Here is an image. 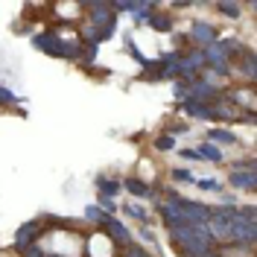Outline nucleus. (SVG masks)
<instances>
[{
  "label": "nucleus",
  "mask_w": 257,
  "mask_h": 257,
  "mask_svg": "<svg viewBox=\"0 0 257 257\" xmlns=\"http://www.w3.org/2000/svg\"><path fill=\"white\" fill-rule=\"evenodd\" d=\"M254 234H257V222H254V208L248 205V208H237L234 213V222H231V240L237 242H245V245H251L254 242Z\"/></svg>",
  "instance_id": "nucleus-1"
},
{
  "label": "nucleus",
  "mask_w": 257,
  "mask_h": 257,
  "mask_svg": "<svg viewBox=\"0 0 257 257\" xmlns=\"http://www.w3.org/2000/svg\"><path fill=\"white\" fill-rule=\"evenodd\" d=\"M234 213L237 208H219V210H210V219H208V231L210 240H228L231 234V222H234Z\"/></svg>",
  "instance_id": "nucleus-2"
},
{
  "label": "nucleus",
  "mask_w": 257,
  "mask_h": 257,
  "mask_svg": "<svg viewBox=\"0 0 257 257\" xmlns=\"http://www.w3.org/2000/svg\"><path fill=\"white\" fill-rule=\"evenodd\" d=\"M178 208H181V213H184L187 225H199V228H205V225H208L210 208L199 205V202H184V199H178Z\"/></svg>",
  "instance_id": "nucleus-3"
},
{
  "label": "nucleus",
  "mask_w": 257,
  "mask_h": 257,
  "mask_svg": "<svg viewBox=\"0 0 257 257\" xmlns=\"http://www.w3.org/2000/svg\"><path fill=\"white\" fill-rule=\"evenodd\" d=\"M234 44H237V41H222V44H208V59L213 62V67H216L219 73H225V70H228V53L234 50Z\"/></svg>",
  "instance_id": "nucleus-4"
},
{
  "label": "nucleus",
  "mask_w": 257,
  "mask_h": 257,
  "mask_svg": "<svg viewBox=\"0 0 257 257\" xmlns=\"http://www.w3.org/2000/svg\"><path fill=\"white\" fill-rule=\"evenodd\" d=\"M231 184H234L237 190H254L257 187L254 164H245L242 170H234V173H231Z\"/></svg>",
  "instance_id": "nucleus-5"
},
{
  "label": "nucleus",
  "mask_w": 257,
  "mask_h": 257,
  "mask_svg": "<svg viewBox=\"0 0 257 257\" xmlns=\"http://www.w3.org/2000/svg\"><path fill=\"white\" fill-rule=\"evenodd\" d=\"M161 216H164L167 222L173 225V228H184V225H187V219H184V213H181V208H178V196H176V199H170V202H164V205H161Z\"/></svg>",
  "instance_id": "nucleus-6"
},
{
  "label": "nucleus",
  "mask_w": 257,
  "mask_h": 257,
  "mask_svg": "<svg viewBox=\"0 0 257 257\" xmlns=\"http://www.w3.org/2000/svg\"><path fill=\"white\" fill-rule=\"evenodd\" d=\"M193 38L199 41V44H213V27H208V24H193Z\"/></svg>",
  "instance_id": "nucleus-7"
},
{
  "label": "nucleus",
  "mask_w": 257,
  "mask_h": 257,
  "mask_svg": "<svg viewBox=\"0 0 257 257\" xmlns=\"http://www.w3.org/2000/svg\"><path fill=\"white\" fill-rule=\"evenodd\" d=\"M35 234H38V228L35 225H24L21 231H18V237H15V242H18V248H24V245H30L32 240H35Z\"/></svg>",
  "instance_id": "nucleus-8"
},
{
  "label": "nucleus",
  "mask_w": 257,
  "mask_h": 257,
  "mask_svg": "<svg viewBox=\"0 0 257 257\" xmlns=\"http://www.w3.org/2000/svg\"><path fill=\"white\" fill-rule=\"evenodd\" d=\"M105 225H108V231H111L114 240H120L123 245H128V231H126V225H120L117 219H105Z\"/></svg>",
  "instance_id": "nucleus-9"
},
{
  "label": "nucleus",
  "mask_w": 257,
  "mask_h": 257,
  "mask_svg": "<svg viewBox=\"0 0 257 257\" xmlns=\"http://www.w3.org/2000/svg\"><path fill=\"white\" fill-rule=\"evenodd\" d=\"M213 96V91H210V85H205V82H196L190 88V99L193 102H199V99H210Z\"/></svg>",
  "instance_id": "nucleus-10"
},
{
  "label": "nucleus",
  "mask_w": 257,
  "mask_h": 257,
  "mask_svg": "<svg viewBox=\"0 0 257 257\" xmlns=\"http://www.w3.org/2000/svg\"><path fill=\"white\" fill-rule=\"evenodd\" d=\"M184 108H187V114H193V117H210V108L205 105V102H193V99H187Z\"/></svg>",
  "instance_id": "nucleus-11"
},
{
  "label": "nucleus",
  "mask_w": 257,
  "mask_h": 257,
  "mask_svg": "<svg viewBox=\"0 0 257 257\" xmlns=\"http://www.w3.org/2000/svg\"><path fill=\"white\" fill-rule=\"evenodd\" d=\"M210 141H219V144H234L237 138L231 135V132H225V128H210V135H208Z\"/></svg>",
  "instance_id": "nucleus-12"
},
{
  "label": "nucleus",
  "mask_w": 257,
  "mask_h": 257,
  "mask_svg": "<svg viewBox=\"0 0 257 257\" xmlns=\"http://www.w3.org/2000/svg\"><path fill=\"white\" fill-rule=\"evenodd\" d=\"M196 155H202V158H208V161H222V152H219L213 144H205L199 152H196Z\"/></svg>",
  "instance_id": "nucleus-13"
},
{
  "label": "nucleus",
  "mask_w": 257,
  "mask_h": 257,
  "mask_svg": "<svg viewBox=\"0 0 257 257\" xmlns=\"http://www.w3.org/2000/svg\"><path fill=\"white\" fill-rule=\"evenodd\" d=\"M126 187H128V193H135V196H149V187H146L144 181H138V178H128Z\"/></svg>",
  "instance_id": "nucleus-14"
},
{
  "label": "nucleus",
  "mask_w": 257,
  "mask_h": 257,
  "mask_svg": "<svg viewBox=\"0 0 257 257\" xmlns=\"http://www.w3.org/2000/svg\"><path fill=\"white\" fill-rule=\"evenodd\" d=\"M99 190L105 193V196H111V193L120 190V184H117V181H99Z\"/></svg>",
  "instance_id": "nucleus-15"
},
{
  "label": "nucleus",
  "mask_w": 257,
  "mask_h": 257,
  "mask_svg": "<svg viewBox=\"0 0 257 257\" xmlns=\"http://www.w3.org/2000/svg\"><path fill=\"white\" fill-rule=\"evenodd\" d=\"M199 187H202V190H219V181H216V178H202Z\"/></svg>",
  "instance_id": "nucleus-16"
},
{
  "label": "nucleus",
  "mask_w": 257,
  "mask_h": 257,
  "mask_svg": "<svg viewBox=\"0 0 257 257\" xmlns=\"http://www.w3.org/2000/svg\"><path fill=\"white\" fill-rule=\"evenodd\" d=\"M219 9H222L225 15H231V18L240 15V6H234V3H219Z\"/></svg>",
  "instance_id": "nucleus-17"
},
{
  "label": "nucleus",
  "mask_w": 257,
  "mask_h": 257,
  "mask_svg": "<svg viewBox=\"0 0 257 257\" xmlns=\"http://www.w3.org/2000/svg\"><path fill=\"white\" fill-rule=\"evenodd\" d=\"M158 149H173V146H176V141H173V138H170V135H164V138H158Z\"/></svg>",
  "instance_id": "nucleus-18"
},
{
  "label": "nucleus",
  "mask_w": 257,
  "mask_h": 257,
  "mask_svg": "<svg viewBox=\"0 0 257 257\" xmlns=\"http://www.w3.org/2000/svg\"><path fill=\"white\" fill-rule=\"evenodd\" d=\"M126 257H149L144 248H138V245H126Z\"/></svg>",
  "instance_id": "nucleus-19"
},
{
  "label": "nucleus",
  "mask_w": 257,
  "mask_h": 257,
  "mask_svg": "<svg viewBox=\"0 0 257 257\" xmlns=\"http://www.w3.org/2000/svg\"><path fill=\"white\" fill-rule=\"evenodd\" d=\"M242 73H245V76H254V73H257V70H254V59H251V56H248L245 64H242Z\"/></svg>",
  "instance_id": "nucleus-20"
},
{
  "label": "nucleus",
  "mask_w": 257,
  "mask_h": 257,
  "mask_svg": "<svg viewBox=\"0 0 257 257\" xmlns=\"http://www.w3.org/2000/svg\"><path fill=\"white\" fill-rule=\"evenodd\" d=\"M128 213H132V216H135V219H146V210H141V208H138V205H128Z\"/></svg>",
  "instance_id": "nucleus-21"
},
{
  "label": "nucleus",
  "mask_w": 257,
  "mask_h": 257,
  "mask_svg": "<svg viewBox=\"0 0 257 257\" xmlns=\"http://www.w3.org/2000/svg\"><path fill=\"white\" fill-rule=\"evenodd\" d=\"M173 178H178V181H190V184H193V176L187 173V170H176V173H173Z\"/></svg>",
  "instance_id": "nucleus-22"
},
{
  "label": "nucleus",
  "mask_w": 257,
  "mask_h": 257,
  "mask_svg": "<svg viewBox=\"0 0 257 257\" xmlns=\"http://www.w3.org/2000/svg\"><path fill=\"white\" fill-rule=\"evenodd\" d=\"M15 99V94L12 91H6V88H0V102H12Z\"/></svg>",
  "instance_id": "nucleus-23"
},
{
  "label": "nucleus",
  "mask_w": 257,
  "mask_h": 257,
  "mask_svg": "<svg viewBox=\"0 0 257 257\" xmlns=\"http://www.w3.org/2000/svg\"><path fill=\"white\" fill-rule=\"evenodd\" d=\"M27 257H44V251L35 248V245H30V248H27Z\"/></svg>",
  "instance_id": "nucleus-24"
},
{
  "label": "nucleus",
  "mask_w": 257,
  "mask_h": 257,
  "mask_svg": "<svg viewBox=\"0 0 257 257\" xmlns=\"http://www.w3.org/2000/svg\"><path fill=\"white\" fill-rule=\"evenodd\" d=\"M155 27H158V30H170V21H164V18H155Z\"/></svg>",
  "instance_id": "nucleus-25"
},
{
  "label": "nucleus",
  "mask_w": 257,
  "mask_h": 257,
  "mask_svg": "<svg viewBox=\"0 0 257 257\" xmlns=\"http://www.w3.org/2000/svg\"><path fill=\"white\" fill-rule=\"evenodd\" d=\"M208 257H216V254H208Z\"/></svg>",
  "instance_id": "nucleus-26"
}]
</instances>
